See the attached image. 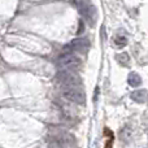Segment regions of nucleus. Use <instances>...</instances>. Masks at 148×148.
Instances as JSON below:
<instances>
[{"label": "nucleus", "mask_w": 148, "mask_h": 148, "mask_svg": "<svg viewBox=\"0 0 148 148\" xmlns=\"http://www.w3.org/2000/svg\"><path fill=\"white\" fill-rule=\"evenodd\" d=\"M79 10H81L83 18L90 23V26H94L97 18V10L94 4L91 3H81L79 4Z\"/></svg>", "instance_id": "nucleus-4"}, {"label": "nucleus", "mask_w": 148, "mask_h": 148, "mask_svg": "<svg viewBox=\"0 0 148 148\" xmlns=\"http://www.w3.org/2000/svg\"><path fill=\"white\" fill-rule=\"evenodd\" d=\"M62 96L74 104H81L83 105L86 101V95H84L83 90L79 87H64L62 88Z\"/></svg>", "instance_id": "nucleus-2"}, {"label": "nucleus", "mask_w": 148, "mask_h": 148, "mask_svg": "<svg viewBox=\"0 0 148 148\" xmlns=\"http://www.w3.org/2000/svg\"><path fill=\"white\" fill-rule=\"evenodd\" d=\"M120 138L123 142H130L131 138H133V130H131V127H129V126L123 127L120 133Z\"/></svg>", "instance_id": "nucleus-9"}, {"label": "nucleus", "mask_w": 148, "mask_h": 148, "mask_svg": "<svg viewBox=\"0 0 148 148\" xmlns=\"http://www.w3.org/2000/svg\"><path fill=\"white\" fill-rule=\"evenodd\" d=\"M127 82L131 87H138L142 84V77L139 75L138 73H130L129 74V78H127Z\"/></svg>", "instance_id": "nucleus-8"}, {"label": "nucleus", "mask_w": 148, "mask_h": 148, "mask_svg": "<svg viewBox=\"0 0 148 148\" xmlns=\"http://www.w3.org/2000/svg\"><path fill=\"white\" fill-rule=\"evenodd\" d=\"M116 59H117V61L120 62L121 65H123V66H127L129 62H130V57H129L127 53H120L116 56Z\"/></svg>", "instance_id": "nucleus-11"}, {"label": "nucleus", "mask_w": 148, "mask_h": 148, "mask_svg": "<svg viewBox=\"0 0 148 148\" xmlns=\"http://www.w3.org/2000/svg\"><path fill=\"white\" fill-rule=\"evenodd\" d=\"M113 43H114L116 47H118V48H122V47H125L126 44H127V38H126L125 35L117 34V35L113 38Z\"/></svg>", "instance_id": "nucleus-10"}, {"label": "nucleus", "mask_w": 148, "mask_h": 148, "mask_svg": "<svg viewBox=\"0 0 148 148\" xmlns=\"http://www.w3.org/2000/svg\"><path fill=\"white\" fill-rule=\"evenodd\" d=\"M90 47V42L86 38H77L70 44H68L66 49L70 52H86L87 48Z\"/></svg>", "instance_id": "nucleus-6"}, {"label": "nucleus", "mask_w": 148, "mask_h": 148, "mask_svg": "<svg viewBox=\"0 0 148 148\" xmlns=\"http://www.w3.org/2000/svg\"><path fill=\"white\" fill-rule=\"evenodd\" d=\"M51 140L60 147H70L75 143V138L69 133H56L51 138Z\"/></svg>", "instance_id": "nucleus-5"}, {"label": "nucleus", "mask_w": 148, "mask_h": 148, "mask_svg": "<svg viewBox=\"0 0 148 148\" xmlns=\"http://www.w3.org/2000/svg\"><path fill=\"white\" fill-rule=\"evenodd\" d=\"M57 81L62 87H79L81 84V78L73 70H61L57 74Z\"/></svg>", "instance_id": "nucleus-3"}, {"label": "nucleus", "mask_w": 148, "mask_h": 148, "mask_svg": "<svg viewBox=\"0 0 148 148\" xmlns=\"http://www.w3.org/2000/svg\"><path fill=\"white\" fill-rule=\"evenodd\" d=\"M81 59L72 52H66V53L61 55L57 60V66L62 70H75L81 66Z\"/></svg>", "instance_id": "nucleus-1"}, {"label": "nucleus", "mask_w": 148, "mask_h": 148, "mask_svg": "<svg viewBox=\"0 0 148 148\" xmlns=\"http://www.w3.org/2000/svg\"><path fill=\"white\" fill-rule=\"evenodd\" d=\"M130 97H131V100H134L135 103L143 104L148 99V92H147V90H136V91L131 92Z\"/></svg>", "instance_id": "nucleus-7"}]
</instances>
